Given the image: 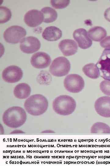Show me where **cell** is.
<instances>
[{
	"mask_svg": "<svg viewBox=\"0 0 110 166\" xmlns=\"http://www.w3.org/2000/svg\"><path fill=\"white\" fill-rule=\"evenodd\" d=\"M26 34V30L22 27L13 26L9 27L5 31L3 38L6 42L14 44L20 42Z\"/></svg>",
	"mask_w": 110,
	"mask_h": 166,
	"instance_id": "5",
	"label": "cell"
},
{
	"mask_svg": "<svg viewBox=\"0 0 110 166\" xmlns=\"http://www.w3.org/2000/svg\"><path fill=\"white\" fill-rule=\"evenodd\" d=\"M43 13L40 11L33 9L28 11L25 14L24 21L25 23L31 27H36L43 21Z\"/></svg>",
	"mask_w": 110,
	"mask_h": 166,
	"instance_id": "13",
	"label": "cell"
},
{
	"mask_svg": "<svg viewBox=\"0 0 110 166\" xmlns=\"http://www.w3.org/2000/svg\"><path fill=\"white\" fill-rule=\"evenodd\" d=\"M53 108L57 114L63 116L72 113L76 107L75 100L71 97L62 95L56 98L53 102Z\"/></svg>",
	"mask_w": 110,
	"mask_h": 166,
	"instance_id": "3",
	"label": "cell"
},
{
	"mask_svg": "<svg viewBox=\"0 0 110 166\" xmlns=\"http://www.w3.org/2000/svg\"><path fill=\"white\" fill-rule=\"evenodd\" d=\"M12 16L11 10L4 6L0 7V23H5L9 21Z\"/></svg>",
	"mask_w": 110,
	"mask_h": 166,
	"instance_id": "21",
	"label": "cell"
},
{
	"mask_svg": "<svg viewBox=\"0 0 110 166\" xmlns=\"http://www.w3.org/2000/svg\"><path fill=\"white\" fill-rule=\"evenodd\" d=\"M105 18L110 22V7L106 10L104 13Z\"/></svg>",
	"mask_w": 110,
	"mask_h": 166,
	"instance_id": "25",
	"label": "cell"
},
{
	"mask_svg": "<svg viewBox=\"0 0 110 166\" xmlns=\"http://www.w3.org/2000/svg\"><path fill=\"white\" fill-rule=\"evenodd\" d=\"M20 68L15 65H11L5 68L2 73V77L5 81L13 83L18 81L23 77Z\"/></svg>",
	"mask_w": 110,
	"mask_h": 166,
	"instance_id": "8",
	"label": "cell"
},
{
	"mask_svg": "<svg viewBox=\"0 0 110 166\" xmlns=\"http://www.w3.org/2000/svg\"><path fill=\"white\" fill-rule=\"evenodd\" d=\"M31 89L30 86L25 83H21L16 85L13 90V93L16 97L19 99L27 98L30 95Z\"/></svg>",
	"mask_w": 110,
	"mask_h": 166,
	"instance_id": "17",
	"label": "cell"
},
{
	"mask_svg": "<svg viewBox=\"0 0 110 166\" xmlns=\"http://www.w3.org/2000/svg\"><path fill=\"white\" fill-rule=\"evenodd\" d=\"M58 46L63 54L65 56L74 54L77 52L78 48L77 43L70 39L61 40L59 43Z\"/></svg>",
	"mask_w": 110,
	"mask_h": 166,
	"instance_id": "14",
	"label": "cell"
},
{
	"mask_svg": "<svg viewBox=\"0 0 110 166\" xmlns=\"http://www.w3.org/2000/svg\"><path fill=\"white\" fill-rule=\"evenodd\" d=\"M24 132L21 130H16L13 131L11 133H24Z\"/></svg>",
	"mask_w": 110,
	"mask_h": 166,
	"instance_id": "26",
	"label": "cell"
},
{
	"mask_svg": "<svg viewBox=\"0 0 110 166\" xmlns=\"http://www.w3.org/2000/svg\"><path fill=\"white\" fill-rule=\"evenodd\" d=\"M54 132L52 130H45L44 131H43L42 132V133H54Z\"/></svg>",
	"mask_w": 110,
	"mask_h": 166,
	"instance_id": "27",
	"label": "cell"
},
{
	"mask_svg": "<svg viewBox=\"0 0 110 166\" xmlns=\"http://www.w3.org/2000/svg\"><path fill=\"white\" fill-rule=\"evenodd\" d=\"M41 11L43 13L44 17L43 22H52L57 19V12L54 9L51 7H44L41 9Z\"/></svg>",
	"mask_w": 110,
	"mask_h": 166,
	"instance_id": "19",
	"label": "cell"
},
{
	"mask_svg": "<svg viewBox=\"0 0 110 166\" xmlns=\"http://www.w3.org/2000/svg\"><path fill=\"white\" fill-rule=\"evenodd\" d=\"M73 36L79 46L82 49L88 48L92 45V41L89 38L87 32L84 29L75 30L73 33Z\"/></svg>",
	"mask_w": 110,
	"mask_h": 166,
	"instance_id": "10",
	"label": "cell"
},
{
	"mask_svg": "<svg viewBox=\"0 0 110 166\" xmlns=\"http://www.w3.org/2000/svg\"><path fill=\"white\" fill-rule=\"evenodd\" d=\"M51 61L50 56L44 52H38L34 54L31 57L30 62L34 67L43 69L48 67Z\"/></svg>",
	"mask_w": 110,
	"mask_h": 166,
	"instance_id": "12",
	"label": "cell"
},
{
	"mask_svg": "<svg viewBox=\"0 0 110 166\" xmlns=\"http://www.w3.org/2000/svg\"><path fill=\"white\" fill-rule=\"evenodd\" d=\"M88 33L90 39L96 42L101 41L106 37L107 34L105 29L100 26L92 27L89 30Z\"/></svg>",
	"mask_w": 110,
	"mask_h": 166,
	"instance_id": "16",
	"label": "cell"
},
{
	"mask_svg": "<svg viewBox=\"0 0 110 166\" xmlns=\"http://www.w3.org/2000/svg\"><path fill=\"white\" fill-rule=\"evenodd\" d=\"M24 106L29 114L35 116L40 115L47 110L48 102L47 99L41 94L33 95L25 101Z\"/></svg>",
	"mask_w": 110,
	"mask_h": 166,
	"instance_id": "2",
	"label": "cell"
},
{
	"mask_svg": "<svg viewBox=\"0 0 110 166\" xmlns=\"http://www.w3.org/2000/svg\"><path fill=\"white\" fill-rule=\"evenodd\" d=\"M100 45L103 48L110 49V36L105 37L100 42Z\"/></svg>",
	"mask_w": 110,
	"mask_h": 166,
	"instance_id": "24",
	"label": "cell"
},
{
	"mask_svg": "<svg viewBox=\"0 0 110 166\" xmlns=\"http://www.w3.org/2000/svg\"><path fill=\"white\" fill-rule=\"evenodd\" d=\"M41 46L39 40L33 36L24 38L20 42V48L23 52L31 53L38 50Z\"/></svg>",
	"mask_w": 110,
	"mask_h": 166,
	"instance_id": "9",
	"label": "cell"
},
{
	"mask_svg": "<svg viewBox=\"0 0 110 166\" xmlns=\"http://www.w3.org/2000/svg\"><path fill=\"white\" fill-rule=\"evenodd\" d=\"M97 113L105 117H110V97L103 96L98 98L94 103Z\"/></svg>",
	"mask_w": 110,
	"mask_h": 166,
	"instance_id": "11",
	"label": "cell"
},
{
	"mask_svg": "<svg viewBox=\"0 0 110 166\" xmlns=\"http://www.w3.org/2000/svg\"><path fill=\"white\" fill-rule=\"evenodd\" d=\"M100 88L104 94L110 96V81L105 80L102 81L100 84Z\"/></svg>",
	"mask_w": 110,
	"mask_h": 166,
	"instance_id": "23",
	"label": "cell"
},
{
	"mask_svg": "<svg viewBox=\"0 0 110 166\" xmlns=\"http://www.w3.org/2000/svg\"><path fill=\"white\" fill-rule=\"evenodd\" d=\"M70 2V0H55L50 1L51 5L55 8L61 9L68 6Z\"/></svg>",
	"mask_w": 110,
	"mask_h": 166,
	"instance_id": "22",
	"label": "cell"
},
{
	"mask_svg": "<svg viewBox=\"0 0 110 166\" xmlns=\"http://www.w3.org/2000/svg\"><path fill=\"white\" fill-rule=\"evenodd\" d=\"M70 67V63L67 58L59 57L53 61L50 67V71L54 76L61 77L67 74Z\"/></svg>",
	"mask_w": 110,
	"mask_h": 166,
	"instance_id": "4",
	"label": "cell"
},
{
	"mask_svg": "<svg viewBox=\"0 0 110 166\" xmlns=\"http://www.w3.org/2000/svg\"><path fill=\"white\" fill-rule=\"evenodd\" d=\"M82 70L86 75L92 79L97 78L100 76L99 69L96 65L94 63L86 65L82 68Z\"/></svg>",
	"mask_w": 110,
	"mask_h": 166,
	"instance_id": "18",
	"label": "cell"
},
{
	"mask_svg": "<svg viewBox=\"0 0 110 166\" xmlns=\"http://www.w3.org/2000/svg\"><path fill=\"white\" fill-rule=\"evenodd\" d=\"M64 86L68 91L72 93L80 92L84 87V79L77 74H70L67 76L64 81Z\"/></svg>",
	"mask_w": 110,
	"mask_h": 166,
	"instance_id": "6",
	"label": "cell"
},
{
	"mask_svg": "<svg viewBox=\"0 0 110 166\" xmlns=\"http://www.w3.org/2000/svg\"><path fill=\"white\" fill-rule=\"evenodd\" d=\"M27 119L24 110L19 106H13L6 110L4 113L2 120L4 123L12 128H19L23 125Z\"/></svg>",
	"mask_w": 110,
	"mask_h": 166,
	"instance_id": "1",
	"label": "cell"
},
{
	"mask_svg": "<svg viewBox=\"0 0 110 166\" xmlns=\"http://www.w3.org/2000/svg\"><path fill=\"white\" fill-rule=\"evenodd\" d=\"M96 65L100 76L106 80L110 81V49L103 51Z\"/></svg>",
	"mask_w": 110,
	"mask_h": 166,
	"instance_id": "7",
	"label": "cell"
},
{
	"mask_svg": "<svg viewBox=\"0 0 110 166\" xmlns=\"http://www.w3.org/2000/svg\"><path fill=\"white\" fill-rule=\"evenodd\" d=\"M62 32L58 28L51 26L46 27L43 31L42 37L45 39L50 41H56L62 36Z\"/></svg>",
	"mask_w": 110,
	"mask_h": 166,
	"instance_id": "15",
	"label": "cell"
},
{
	"mask_svg": "<svg viewBox=\"0 0 110 166\" xmlns=\"http://www.w3.org/2000/svg\"><path fill=\"white\" fill-rule=\"evenodd\" d=\"M90 132L92 133L110 134V127L105 123L98 122L92 126Z\"/></svg>",
	"mask_w": 110,
	"mask_h": 166,
	"instance_id": "20",
	"label": "cell"
}]
</instances>
